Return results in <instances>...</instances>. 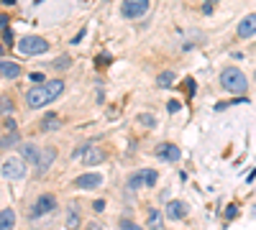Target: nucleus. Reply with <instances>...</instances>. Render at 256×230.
<instances>
[{
    "label": "nucleus",
    "instance_id": "nucleus-1",
    "mask_svg": "<svg viewBox=\"0 0 256 230\" xmlns=\"http://www.w3.org/2000/svg\"><path fill=\"white\" fill-rule=\"evenodd\" d=\"M62 92H64V82H62V79H51V82H44V85H39V87H33V90L26 92V105L31 110L44 108V105H49L51 100H57Z\"/></svg>",
    "mask_w": 256,
    "mask_h": 230
},
{
    "label": "nucleus",
    "instance_id": "nucleus-2",
    "mask_svg": "<svg viewBox=\"0 0 256 230\" xmlns=\"http://www.w3.org/2000/svg\"><path fill=\"white\" fill-rule=\"evenodd\" d=\"M220 85H223V90L233 92V95H243V92L249 90V79H246V74H243L241 69L226 67L223 72H220Z\"/></svg>",
    "mask_w": 256,
    "mask_h": 230
},
{
    "label": "nucleus",
    "instance_id": "nucleus-3",
    "mask_svg": "<svg viewBox=\"0 0 256 230\" xmlns=\"http://www.w3.org/2000/svg\"><path fill=\"white\" fill-rule=\"evenodd\" d=\"M72 159L74 161L80 159V164H85V166H97V164H103V161H105V151H103V148H97V146L85 143V146H80L72 154Z\"/></svg>",
    "mask_w": 256,
    "mask_h": 230
},
{
    "label": "nucleus",
    "instance_id": "nucleus-4",
    "mask_svg": "<svg viewBox=\"0 0 256 230\" xmlns=\"http://www.w3.org/2000/svg\"><path fill=\"white\" fill-rule=\"evenodd\" d=\"M18 49H21V54H26V56H36V54H47L49 44L44 41L41 36H26V39L18 41Z\"/></svg>",
    "mask_w": 256,
    "mask_h": 230
},
{
    "label": "nucleus",
    "instance_id": "nucleus-5",
    "mask_svg": "<svg viewBox=\"0 0 256 230\" xmlns=\"http://www.w3.org/2000/svg\"><path fill=\"white\" fill-rule=\"evenodd\" d=\"M54 210H57V200H54V194H41V197L33 202L28 217H31V220H39V217L49 215V212H54Z\"/></svg>",
    "mask_w": 256,
    "mask_h": 230
},
{
    "label": "nucleus",
    "instance_id": "nucleus-6",
    "mask_svg": "<svg viewBox=\"0 0 256 230\" xmlns=\"http://www.w3.org/2000/svg\"><path fill=\"white\" fill-rule=\"evenodd\" d=\"M157 179H159V174H157L154 169H141V171H136V174L128 177V187H131V189L154 187V184H157Z\"/></svg>",
    "mask_w": 256,
    "mask_h": 230
},
{
    "label": "nucleus",
    "instance_id": "nucleus-7",
    "mask_svg": "<svg viewBox=\"0 0 256 230\" xmlns=\"http://www.w3.org/2000/svg\"><path fill=\"white\" fill-rule=\"evenodd\" d=\"M146 10H149V0H123V5H120L123 18H141Z\"/></svg>",
    "mask_w": 256,
    "mask_h": 230
},
{
    "label": "nucleus",
    "instance_id": "nucleus-8",
    "mask_svg": "<svg viewBox=\"0 0 256 230\" xmlns=\"http://www.w3.org/2000/svg\"><path fill=\"white\" fill-rule=\"evenodd\" d=\"M3 177H5V179H23V177H26V164H23V159L10 156L5 164H3Z\"/></svg>",
    "mask_w": 256,
    "mask_h": 230
},
{
    "label": "nucleus",
    "instance_id": "nucleus-9",
    "mask_svg": "<svg viewBox=\"0 0 256 230\" xmlns=\"http://www.w3.org/2000/svg\"><path fill=\"white\" fill-rule=\"evenodd\" d=\"M154 156L159 161H166V164H172V161H180V148L174 143H159L154 148Z\"/></svg>",
    "mask_w": 256,
    "mask_h": 230
},
{
    "label": "nucleus",
    "instance_id": "nucleus-10",
    "mask_svg": "<svg viewBox=\"0 0 256 230\" xmlns=\"http://www.w3.org/2000/svg\"><path fill=\"white\" fill-rule=\"evenodd\" d=\"M254 33H256V13L241 18V23L236 26V36H238V39H251Z\"/></svg>",
    "mask_w": 256,
    "mask_h": 230
},
{
    "label": "nucleus",
    "instance_id": "nucleus-11",
    "mask_svg": "<svg viewBox=\"0 0 256 230\" xmlns=\"http://www.w3.org/2000/svg\"><path fill=\"white\" fill-rule=\"evenodd\" d=\"M187 212H190V207L182 200H172L166 205V217H169V220H182V217H187Z\"/></svg>",
    "mask_w": 256,
    "mask_h": 230
},
{
    "label": "nucleus",
    "instance_id": "nucleus-12",
    "mask_svg": "<svg viewBox=\"0 0 256 230\" xmlns=\"http://www.w3.org/2000/svg\"><path fill=\"white\" fill-rule=\"evenodd\" d=\"M103 184V177L100 174H82V177H77L74 179V187L77 189H95Z\"/></svg>",
    "mask_w": 256,
    "mask_h": 230
},
{
    "label": "nucleus",
    "instance_id": "nucleus-13",
    "mask_svg": "<svg viewBox=\"0 0 256 230\" xmlns=\"http://www.w3.org/2000/svg\"><path fill=\"white\" fill-rule=\"evenodd\" d=\"M21 64H16V62H8V59H0V74H3L5 79H16V77H21Z\"/></svg>",
    "mask_w": 256,
    "mask_h": 230
},
{
    "label": "nucleus",
    "instance_id": "nucleus-14",
    "mask_svg": "<svg viewBox=\"0 0 256 230\" xmlns=\"http://www.w3.org/2000/svg\"><path fill=\"white\" fill-rule=\"evenodd\" d=\"M54 159H57V148H44V151H41V156H39V164H36V169L41 171V174H44V171H47L51 164H54Z\"/></svg>",
    "mask_w": 256,
    "mask_h": 230
},
{
    "label": "nucleus",
    "instance_id": "nucleus-15",
    "mask_svg": "<svg viewBox=\"0 0 256 230\" xmlns=\"http://www.w3.org/2000/svg\"><path fill=\"white\" fill-rule=\"evenodd\" d=\"M16 228V212L5 207V210H0V230H13Z\"/></svg>",
    "mask_w": 256,
    "mask_h": 230
},
{
    "label": "nucleus",
    "instance_id": "nucleus-16",
    "mask_svg": "<svg viewBox=\"0 0 256 230\" xmlns=\"http://www.w3.org/2000/svg\"><path fill=\"white\" fill-rule=\"evenodd\" d=\"M21 154H23V159H26V161H31V164H39V156H41V151H39L36 146L23 143V146H21Z\"/></svg>",
    "mask_w": 256,
    "mask_h": 230
},
{
    "label": "nucleus",
    "instance_id": "nucleus-17",
    "mask_svg": "<svg viewBox=\"0 0 256 230\" xmlns=\"http://www.w3.org/2000/svg\"><path fill=\"white\" fill-rule=\"evenodd\" d=\"M174 79H177L174 72H162L159 79H157V85H159V87H172V85H174Z\"/></svg>",
    "mask_w": 256,
    "mask_h": 230
},
{
    "label": "nucleus",
    "instance_id": "nucleus-18",
    "mask_svg": "<svg viewBox=\"0 0 256 230\" xmlns=\"http://www.w3.org/2000/svg\"><path fill=\"white\" fill-rule=\"evenodd\" d=\"M149 228L151 230H162V212L159 210H151L149 212Z\"/></svg>",
    "mask_w": 256,
    "mask_h": 230
},
{
    "label": "nucleus",
    "instance_id": "nucleus-19",
    "mask_svg": "<svg viewBox=\"0 0 256 230\" xmlns=\"http://www.w3.org/2000/svg\"><path fill=\"white\" fill-rule=\"evenodd\" d=\"M67 228H70V230L80 228V212H77V210H70V215H67Z\"/></svg>",
    "mask_w": 256,
    "mask_h": 230
},
{
    "label": "nucleus",
    "instance_id": "nucleus-20",
    "mask_svg": "<svg viewBox=\"0 0 256 230\" xmlns=\"http://www.w3.org/2000/svg\"><path fill=\"white\" fill-rule=\"evenodd\" d=\"M18 143V133H8L0 138V148H10V146H16Z\"/></svg>",
    "mask_w": 256,
    "mask_h": 230
},
{
    "label": "nucleus",
    "instance_id": "nucleus-21",
    "mask_svg": "<svg viewBox=\"0 0 256 230\" xmlns=\"http://www.w3.org/2000/svg\"><path fill=\"white\" fill-rule=\"evenodd\" d=\"M44 131H49V128H59V120L54 118V115H47V118H44V125H41Z\"/></svg>",
    "mask_w": 256,
    "mask_h": 230
},
{
    "label": "nucleus",
    "instance_id": "nucleus-22",
    "mask_svg": "<svg viewBox=\"0 0 256 230\" xmlns=\"http://www.w3.org/2000/svg\"><path fill=\"white\" fill-rule=\"evenodd\" d=\"M139 120L146 125V128H151V125H157V118H154V115H149V113H141L139 115Z\"/></svg>",
    "mask_w": 256,
    "mask_h": 230
},
{
    "label": "nucleus",
    "instance_id": "nucleus-23",
    "mask_svg": "<svg viewBox=\"0 0 256 230\" xmlns=\"http://www.w3.org/2000/svg\"><path fill=\"white\" fill-rule=\"evenodd\" d=\"M70 64H72V59H70V56H59V59L54 62V69H67Z\"/></svg>",
    "mask_w": 256,
    "mask_h": 230
},
{
    "label": "nucleus",
    "instance_id": "nucleus-24",
    "mask_svg": "<svg viewBox=\"0 0 256 230\" xmlns=\"http://www.w3.org/2000/svg\"><path fill=\"white\" fill-rule=\"evenodd\" d=\"M120 230H143V228L136 225V223H131V220H120Z\"/></svg>",
    "mask_w": 256,
    "mask_h": 230
},
{
    "label": "nucleus",
    "instance_id": "nucleus-25",
    "mask_svg": "<svg viewBox=\"0 0 256 230\" xmlns=\"http://www.w3.org/2000/svg\"><path fill=\"white\" fill-rule=\"evenodd\" d=\"M182 105H180V102H177V100H172L169 102V105H166V110H169V113H177V110H180Z\"/></svg>",
    "mask_w": 256,
    "mask_h": 230
},
{
    "label": "nucleus",
    "instance_id": "nucleus-26",
    "mask_svg": "<svg viewBox=\"0 0 256 230\" xmlns=\"http://www.w3.org/2000/svg\"><path fill=\"white\" fill-rule=\"evenodd\" d=\"M108 62H110V56H108V54H100V56H97V64H100V67H105Z\"/></svg>",
    "mask_w": 256,
    "mask_h": 230
},
{
    "label": "nucleus",
    "instance_id": "nucleus-27",
    "mask_svg": "<svg viewBox=\"0 0 256 230\" xmlns=\"http://www.w3.org/2000/svg\"><path fill=\"white\" fill-rule=\"evenodd\" d=\"M31 82H36V85H44V74H31Z\"/></svg>",
    "mask_w": 256,
    "mask_h": 230
},
{
    "label": "nucleus",
    "instance_id": "nucleus-28",
    "mask_svg": "<svg viewBox=\"0 0 256 230\" xmlns=\"http://www.w3.org/2000/svg\"><path fill=\"white\" fill-rule=\"evenodd\" d=\"M95 210L103 212V210H105V200H95Z\"/></svg>",
    "mask_w": 256,
    "mask_h": 230
},
{
    "label": "nucleus",
    "instance_id": "nucleus-29",
    "mask_svg": "<svg viewBox=\"0 0 256 230\" xmlns=\"http://www.w3.org/2000/svg\"><path fill=\"white\" fill-rule=\"evenodd\" d=\"M238 215V207H228V212H226V217H236Z\"/></svg>",
    "mask_w": 256,
    "mask_h": 230
},
{
    "label": "nucleus",
    "instance_id": "nucleus-30",
    "mask_svg": "<svg viewBox=\"0 0 256 230\" xmlns=\"http://www.w3.org/2000/svg\"><path fill=\"white\" fill-rule=\"evenodd\" d=\"M5 26H8V16H3V13H0V28L5 31Z\"/></svg>",
    "mask_w": 256,
    "mask_h": 230
},
{
    "label": "nucleus",
    "instance_id": "nucleus-31",
    "mask_svg": "<svg viewBox=\"0 0 256 230\" xmlns=\"http://www.w3.org/2000/svg\"><path fill=\"white\" fill-rule=\"evenodd\" d=\"M3 39H5V44H10V41H13V33H10V31L5 28V33H3Z\"/></svg>",
    "mask_w": 256,
    "mask_h": 230
},
{
    "label": "nucleus",
    "instance_id": "nucleus-32",
    "mask_svg": "<svg viewBox=\"0 0 256 230\" xmlns=\"http://www.w3.org/2000/svg\"><path fill=\"white\" fill-rule=\"evenodd\" d=\"M82 36H85V28H82V31H80V33H77V36L72 39V44H80V41H82Z\"/></svg>",
    "mask_w": 256,
    "mask_h": 230
},
{
    "label": "nucleus",
    "instance_id": "nucleus-33",
    "mask_svg": "<svg viewBox=\"0 0 256 230\" xmlns=\"http://www.w3.org/2000/svg\"><path fill=\"white\" fill-rule=\"evenodd\" d=\"M87 230H100V228H97V225H90V228H87Z\"/></svg>",
    "mask_w": 256,
    "mask_h": 230
},
{
    "label": "nucleus",
    "instance_id": "nucleus-34",
    "mask_svg": "<svg viewBox=\"0 0 256 230\" xmlns=\"http://www.w3.org/2000/svg\"><path fill=\"white\" fill-rule=\"evenodd\" d=\"M205 3H208V5H210V3H215V0H205Z\"/></svg>",
    "mask_w": 256,
    "mask_h": 230
}]
</instances>
